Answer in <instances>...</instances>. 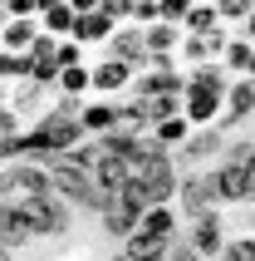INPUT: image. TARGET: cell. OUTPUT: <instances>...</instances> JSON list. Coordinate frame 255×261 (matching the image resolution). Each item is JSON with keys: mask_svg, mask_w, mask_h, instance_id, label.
I'll list each match as a JSON object with an SVG mask.
<instances>
[{"mask_svg": "<svg viewBox=\"0 0 255 261\" xmlns=\"http://www.w3.org/2000/svg\"><path fill=\"white\" fill-rule=\"evenodd\" d=\"M192 133H197V128H192V123H186V118L177 114V118H167V123H157V128H152V138H157L162 148H167V153H177V148H182L186 138H192Z\"/></svg>", "mask_w": 255, "mask_h": 261, "instance_id": "18", "label": "cell"}, {"mask_svg": "<svg viewBox=\"0 0 255 261\" xmlns=\"http://www.w3.org/2000/svg\"><path fill=\"white\" fill-rule=\"evenodd\" d=\"M103 55L118 59V64H128L133 74L147 69V44H142V30H138V25H118V30H113V40L103 44Z\"/></svg>", "mask_w": 255, "mask_h": 261, "instance_id": "5", "label": "cell"}, {"mask_svg": "<svg viewBox=\"0 0 255 261\" xmlns=\"http://www.w3.org/2000/svg\"><path fill=\"white\" fill-rule=\"evenodd\" d=\"M221 153H226V128L216 123V128H197L182 148H177V153H172V163H177V168H186V173H197L206 158L221 163Z\"/></svg>", "mask_w": 255, "mask_h": 261, "instance_id": "2", "label": "cell"}, {"mask_svg": "<svg viewBox=\"0 0 255 261\" xmlns=\"http://www.w3.org/2000/svg\"><path fill=\"white\" fill-rule=\"evenodd\" d=\"M5 103H10L15 114L25 118V128H29V123H35V118H40L44 109H49V94H44V89L35 84V79H20V84H10V94H5Z\"/></svg>", "mask_w": 255, "mask_h": 261, "instance_id": "8", "label": "cell"}, {"mask_svg": "<svg viewBox=\"0 0 255 261\" xmlns=\"http://www.w3.org/2000/svg\"><path fill=\"white\" fill-rule=\"evenodd\" d=\"M138 222H142V212L133 202H123V197H113V202L103 207V232H113L118 242H128V237L138 232Z\"/></svg>", "mask_w": 255, "mask_h": 261, "instance_id": "12", "label": "cell"}, {"mask_svg": "<svg viewBox=\"0 0 255 261\" xmlns=\"http://www.w3.org/2000/svg\"><path fill=\"white\" fill-rule=\"evenodd\" d=\"M0 35H5V15H0Z\"/></svg>", "mask_w": 255, "mask_h": 261, "instance_id": "29", "label": "cell"}, {"mask_svg": "<svg viewBox=\"0 0 255 261\" xmlns=\"http://www.w3.org/2000/svg\"><path fill=\"white\" fill-rule=\"evenodd\" d=\"M0 261H10V256H5V247H0Z\"/></svg>", "mask_w": 255, "mask_h": 261, "instance_id": "30", "label": "cell"}, {"mask_svg": "<svg viewBox=\"0 0 255 261\" xmlns=\"http://www.w3.org/2000/svg\"><path fill=\"white\" fill-rule=\"evenodd\" d=\"M182 30L177 25H162V20H157L152 30H142V44H147V55H177V49H182Z\"/></svg>", "mask_w": 255, "mask_h": 261, "instance_id": "16", "label": "cell"}, {"mask_svg": "<svg viewBox=\"0 0 255 261\" xmlns=\"http://www.w3.org/2000/svg\"><path fill=\"white\" fill-rule=\"evenodd\" d=\"M221 261H255V237L241 232V237H231L226 251H221Z\"/></svg>", "mask_w": 255, "mask_h": 261, "instance_id": "22", "label": "cell"}, {"mask_svg": "<svg viewBox=\"0 0 255 261\" xmlns=\"http://www.w3.org/2000/svg\"><path fill=\"white\" fill-rule=\"evenodd\" d=\"M167 261H201V256H197V251H192V247H186V242H172Z\"/></svg>", "mask_w": 255, "mask_h": 261, "instance_id": "24", "label": "cell"}, {"mask_svg": "<svg viewBox=\"0 0 255 261\" xmlns=\"http://www.w3.org/2000/svg\"><path fill=\"white\" fill-rule=\"evenodd\" d=\"M167 251H172V242H157L147 232H133L123 242V256H133V261H167Z\"/></svg>", "mask_w": 255, "mask_h": 261, "instance_id": "15", "label": "cell"}, {"mask_svg": "<svg viewBox=\"0 0 255 261\" xmlns=\"http://www.w3.org/2000/svg\"><path fill=\"white\" fill-rule=\"evenodd\" d=\"M255 114V79H231L226 89V114H221V128H236Z\"/></svg>", "mask_w": 255, "mask_h": 261, "instance_id": "9", "label": "cell"}, {"mask_svg": "<svg viewBox=\"0 0 255 261\" xmlns=\"http://www.w3.org/2000/svg\"><path fill=\"white\" fill-rule=\"evenodd\" d=\"M79 128L88 138H108V133L123 128V118H118V103L113 99H84L79 103Z\"/></svg>", "mask_w": 255, "mask_h": 261, "instance_id": "6", "label": "cell"}, {"mask_svg": "<svg viewBox=\"0 0 255 261\" xmlns=\"http://www.w3.org/2000/svg\"><path fill=\"white\" fill-rule=\"evenodd\" d=\"M5 94H10V89H0V103H5Z\"/></svg>", "mask_w": 255, "mask_h": 261, "instance_id": "28", "label": "cell"}, {"mask_svg": "<svg viewBox=\"0 0 255 261\" xmlns=\"http://www.w3.org/2000/svg\"><path fill=\"white\" fill-rule=\"evenodd\" d=\"M93 99H123L128 89H133V69L128 64H118V59H108V55H93Z\"/></svg>", "mask_w": 255, "mask_h": 261, "instance_id": "4", "label": "cell"}, {"mask_svg": "<svg viewBox=\"0 0 255 261\" xmlns=\"http://www.w3.org/2000/svg\"><path fill=\"white\" fill-rule=\"evenodd\" d=\"M35 44H40V20H5L0 49H10V55H29Z\"/></svg>", "mask_w": 255, "mask_h": 261, "instance_id": "13", "label": "cell"}, {"mask_svg": "<svg viewBox=\"0 0 255 261\" xmlns=\"http://www.w3.org/2000/svg\"><path fill=\"white\" fill-rule=\"evenodd\" d=\"M157 10H162V25H177V30H182L186 10H192V0H157Z\"/></svg>", "mask_w": 255, "mask_h": 261, "instance_id": "23", "label": "cell"}, {"mask_svg": "<svg viewBox=\"0 0 255 261\" xmlns=\"http://www.w3.org/2000/svg\"><path fill=\"white\" fill-rule=\"evenodd\" d=\"M128 94H138V99H162V94H186V74L172 69V74H157V69H142L133 74V89Z\"/></svg>", "mask_w": 255, "mask_h": 261, "instance_id": "7", "label": "cell"}, {"mask_svg": "<svg viewBox=\"0 0 255 261\" xmlns=\"http://www.w3.org/2000/svg\"><path fill=\"white\" fill-rule=\"evenodd\" d=\"M142 109H147V123H167V118L182 114V94H162V99H142Z\"/></svg>", "mask_w": 255, "mask_h": 261, "instance_id": "20", "label": "cell"}, {"mask_svg": "<svg viewBox=\"0 0 255 261\" xmlns=\"http://www.w3.org/2000/svg\"><path fill=\"white\" fill-rule=\"evenodd\" d=\"M211 30H221L216 0H192V10H186V20H182V35H197V40H206Z\"/></svg>", "mask_w": 255, "mask_h": 261, "instance_id": "14", "label": "cell"}, {"mask_svg": "<svg viewBox=\"0 0 255 261\" xmlns=\"http://www.w3.org/2000/svg\"><path fill=\"white\" fill-rule=\"evenodd\" d=\"M226 242H231V232H226V217H221V207H216V212H206V217H197L192 227H186V247L197 251L201 261H221Z\"/></svg>", "mask_w": 255, "mask_h": 261, "instance_id": "3", "label": "cell"}, {"mask_svg": "<svg viewBox=\"0 0 255 261\" xmlns=\"http://www.w3.org/2000/svg\"><path fill=\"white\" fill-rule=\"evenodd\" d=\"M186 89H201V94H226L231 74L221 64H201V69H186Z\"/></svg>", "mask_w": 255, "mask_h": 261, "instance_id": "17", "label": "cell"}, {"mask_svg": "<svg viewBox=\"0 0 255 261\" xmlns=\"http://www.w3.org/2000/svg\"><path fill=\"white\" fill-rule=\"evenodd\" d=\"M250 55H255V44H245L241 35L226 44V55H221V69L231 74V79H245V69H250Z\"/></svg>", "mask_w": 255, "mask_h": 261, "instance_id": "19", "label": "cell"}, {"mask_svg": "<svg viewBox=\"0 0 255 261\" xmlns=\"http://www.w3.org/2000/svg\"><path fill=\"white\" fill-rule=\"evenodd\" d=\"M74 5L69 0H44V10H40V35L44 40H69L74 35Z\"/></svg>", "mask_w": 255, "mask_h": 261, "instance_id": "10", "label": "cell"}, {"mask_svg": "<svg viewBox=\"0 0 255 261\" xmlns=\"http://www.w3.org/2000/svg\"><path fill=\"white\" fill-rule=\"evenodd\" d=\"M241 40H245V44H255V10H250V20L241 25Z\"/></svg>", "mask_w": 255, "mask_h": 261, "instance_id": "25", "label": "cell"}, {"mask_svg": "<svg viewBox=\"0 0 255 261\" xmlns=\"http://www.w3.org/2000/svg\"><path fill=\"white\" fill-rule=\"evenodd\" d=\"M245 232L255 237V197H250V207H245Z\"/></svg>", "mask_w": 255, "mask_h": 261, "instance_id": "26", "label": "cell"}, {"mask_svg": "<svg viewBox=\"0 0 255 261\" xmlns=\"http://www.w3.org/2000/svg\"><path fill=\"white\" fill-rule=\"evenodd\" d=\"M250 10H255V0H216V15H221V25H245L250 20Z\"/></svg>", "mask_w": 255, "mask_h": 261, "instance_id": "21", "label": "cell"}, {"mask_svg": "<svg viewBox=\"0 0 255 261\" xmlns=\"http://www.w3.org/2000/svg\"><path fill=\"white\" fill-rule=\"evenodd\" d=\"M108 261H133V256H123V251H118V256H108Z\"/></svg>", "mask_w": 255, "mask_h": 261, "instance_id": "27", "label": "cell"}, {"mask_svg": "<svg viewBox=\"0 0 255 261\" xmlns=\"http://www.w3.org/2000/svg\"><path fill=\"white\" fill-rule=\"evenodd\" d=\"M177 207L172 202H157V207H147L142 212V222H138V232H147V237H157V242H177Z\"/></svg>", "mask_w": 255, "mask_h": 261, "instance_id": "11", "label": "cell"}, {"mask_svg": "<svg viewBox=\"0 0 255 261\" xmlns=\"http://www.w3.org/2000/svg\"><path fill=\"white\" fill-rule=\"evenodd\" d=\"M216 182H211V173H186L182 182H177V217H186V222H197V217H206V212H216Z\"/></svg>", "mask_w": 255, "mask_h": 261, "instance_id": "1", "label": "cell"}]
</instances>
